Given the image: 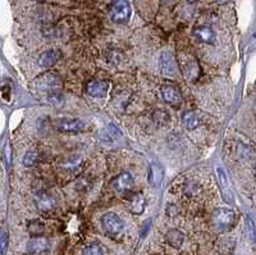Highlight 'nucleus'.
Masks as SVG:
<instances>
[{"instance_id": "nucleus-15", "label": "nucleus", "mask_w": 256, "mask_h": 255, "mask_svg": "<svg viewBox=\"0 0 256 255\" xmlns=\"http://www.w3.org/2000/svg\"><path fill=\"white\" fill-rule=\"evenodd\" d=\"M61 51L57 49H51L40 55L39 58V65L43 68H49L51 65H54L59 59H61Z\"/></svg>"}, {"instance_id": "nucleus-17", "label": "nucleus", "mask_w": 256, "mask_h": 255, "mask_svg": "<svg viewBox=\"0 0 256 255\" xmlns=\"http://www.w3.org/2000/svg\"><path fill=\"white\" fill-rule=\"evenodd\" d=\"M164 169L159 163H151L149 167V182L153 186H159L163 182Z\"/></svg>"}, {"instance_id": "nucleus-19", "label": "nucleus", "mask_w": 256, "mask_h": 255, "mask_svg": "<svg viewBox=\"0 0 256 255\" xmlns=\"http://www.w3.org/2000/svg\"><path fill=\"white\" fill-rule=\"evenodd\" d=\"M182 125L185 127L186 129H195L196 127H199L200 121L197 118V115L195 113H192V112H186L182 115Z\"/></svg>"}, {"instance_id": "nucleus-28", "label": "nucleus", "mask_w": 256, "mask_h": 255, "mask_svg": "<svg viewBox=\"0 0 256 255\" xmlns=\"http://www.w3.org/2000/svg\"><path fill=\"white\" fill-rule=\"evenodd\" d=\"M36 1H47V0H36Z\"/></svg>"}, {"instance_id": "nucleus-20", "label": "nucleus", "mask_w": 256, "mask_h": 255, "mask_svg": "<svg viewBox=\"0 0 256 255\" xmlns=\"http://www.w3.org/2000/svg\"><path fill=\"white\" fill-rule=\"evenodd\" d=\"M199 64L196 61H191L190 63H185V77L190 81H195L199 77Z\"/></svg>"}, {"instance_id": "nucleus-27", "label": "nucleus", "mask_w": 256, "mask_h": 255, "mask_svg": "<svg viewBox=\"0 0 256 255\" xmlns=\"http://www.w3.org/2000/svg\"><path fill=\"white\" fill-rule=\"evenodd\" d=\"M217 1H219V3H224V1H227V0H217Z\"/></svg>"}, {"instance_id": "nucleus-4", "label": "nucleus", "mask_w": 256, "mask_h": 255, "mask_svg": "<svg viewBox=\"0 0 256 255\" xmlns=\"http://www.w3.org/2000/svg\"><path fill=\"white\" fill-rule=\"evenodd\" d=\"M112 187L114 190L119 192V194H127L133 189L135 186V180L131 176V173L123 172L121 175H118L113 181H112Z\"/></svg>"}, {"instance_id": "nucleus-7", "label": "nucleus", "mask_w": 256, "mask_h": 255, "mask_svg": "<svg viewBox=\"0 0 256 255\" xmlns=\"http://www.w3.org/2000/svg\"><path fill=\"white\" fill-rule=\"evenodd\" d=\"M57 128L61 132H80L85 129V123L79 118H62L57 121Z\"/></svg>"}, {"instance_id": "nucleus-12", "label": "nucleus", "mask_w": 256, "mask_h": 255, "mask_svg": "<svg viewBox=\"0 0 256 255\" xmlns=\"http://www.w3.org/2000/svg\"><path fill=\"white\" fill-rule=\"evenodd\" d=\"M217 175L224 200L228 201V203H232V201H233V192H232V187H231V183H229V180H228L227 173L224 172V169L218 168Z\"/></svg>"}, {"instance_id": "nucleus-16", "label": "nucleus", "mask_w": 256, "mask_h": 255, "mask_svg": "<svg viewBox=\"0 0 256 255\" xmlns=\"http://www.w3.org/2000/svg\"><path fill=\"white\" fill-rule=\"evenodd\" d=\"M193 36L199 41L205 44H213L214 40H215V33L209 26H197L193 30Z\"/></svg>"}, {"instance_id": "nucleus-21", "label": "nucleus", "mask_w": 256, "mask_h": 255, "mask_svg": "<svg viewBox=\"0 0 256 255\" xmlns=\"http://www.w3.org/2000/svg\"><path fill=\"white\" fill-rule=\"evenodd\" d=\"M29 231L30 234L32 235V237L35 236H41V234L44 232V224L40 221L35 219V221H31L29 223Z\"/></svg>"}, {"instance_id": "nucleus-26", "label": "nucleus", "mask_w": 256, "mask_h": 255, "mask_svg": "<svg viewBox=\"0 0 256 255\" xmlns=\"http://www.w3.org/2000/svg\"><path fill=\"white\" fill-rule=\"evenodd\" d=\"M187 1H189L190 4H193V3H196V1H199V0H187Z\"/></svg>"}, {"instance_id": "nucleus-10", "label": "nucleus", "mask_w": 256, "mask_h": 255, "mask_svg": "<svg viewBox=\"0 0 256 255\" xmlns=\"http://www.w3.org/2000/svg\"><path fill=\"white\" fill-rule=\"evenodd\" d=\"M161 97L165 103L171 105H179L182 103V96L177 87L172 86V85H164L160 89Z\"/></svg>"}, {"instance_id": "nucleus-11", "label": "nucleus", "mask_w": 256, "mask_h": 255, "mask_svg": "<svg viewBox=\"0 0 256 255\" xmlns=\"http://www.w3.org/2000/svg\"><path fill=\"white\" fill-rule=\"evenodd\" d=\"M108 85L105 81H101V80H91L87 82L86 85V91L89 94L90 96L94 97H103L105 94L108 93Z\"/></svg>"}, {"instance_id": "nucleus-13", "label": "nucleus", "mask_w": 256, "mask_h": 255, "mask_svg": "<svg viewBox=\"0 0 256 255\" xmlns=\"http://www.w3.org/2000/svg\"><path fill=\"white\" fill-rule=\"evenodd\" d=\"M97 135H99L100 140L105 141V143H113V141H117L118 139L122 137L121 129L118 128L115 125H113V123L100 129Z\"/></svg>"}, {"instance_id": "nucleus-18", "label": "nucleus", "mask_w": 256, "mask_h": 255, "mask_svg": "<svg viewBox=\"0 0 256 255\" xmlns=\"http://www.w3.org/2000/svg\"><path fill=\"white\" fill-rule=\"evenodd\" d=\"M165 237H167L168 244L172 245L173 248H181V245L185 241V235L182 234L179 230H176V228L168 231Z\"/></svg>"}, {"instance_id": "nucleus-25", "label": "nucleus", "mask_w": 256, "mask_h": 255, "mask_svg": "<svg viewBox=\"0 0 256 255\" xmlns=\"http://www.w3.org/2000/svg\"><path fill=\"white\" fill-rule=\"evenodd\" d=\"M8 245H9V235L5 232V234H3L1 237H0V255L7 254Z\"/></svg>"}, {"instance_id": "nucleus-24", "label": "nucleus", "mask_w": 256, "mask_h": 255, "mask_svg": "<svg viewBox=\"0 0 256 255\" xmlns=\"http://www.w3.org/2000/svg\"><path fill=\"white\" fill-rule=\"evenodd\" d=\"M39 160V154L36 153V151H27L25 155V158H23V163H25L26 167H32V165H35Z\"/></svg>"}, {"instance_id": "nucleus-2", "label": "nucleus", "mask_w": 256, "mask_h": 255, "mask_svg": "<svg viewBox=\"0 0 256 255\" xmlns=\"http://www.w3.org/2000/svg\"><path fill=\"white\" fill-rule=\"evenodd\" d=\"M101 227H103L104 232L112 239L121 236L125 231V223L122 221L118 214L113 212L105 213L101 217Z\"/></svg>"}, {"instance_id": "nucleus-9", "label": "nucleus", "mask_w": 256, "mask_h": 255, "mask_svg": "<svg viewBox=\"0 0 256 255\" xmlns=\"http://www.w3.org/2000/svg\"><path fill=\"white\" fill-rule=\"evenodd\" d=\"M160 71L165 76H175L178 71V64L176 58L171 53H163L159 61Z\"/></svg>"}, {"instance_id": "nucleus-23", "label": "nucleus", "mask_w": 256, "mask_h": 255, "mask_svg": "<svg viewBox=\"0 0 256 255\" xmlns=\"http://www.w3.org/2000/svg\"><path fill=\"white\" fill-rule=\"evenodd\" d=\"M82 255H104V250L99 244H91L83 249Z\"/></svg>"}, {"instance_id": "nucleus-3", "label": "nucleus", "mask_w": 256, "mask_h": 255, "mask_svg": "<svg viewBox=\"0 0 256 255\" xmlns=\"http://www.w3.org/2000/svg\"><path fill=\"white\" fill-rule=\"evenodd\" d=\"M111 18L115 23H126L131 17L132 9L128 0H115L111 7Z\"/></svg>"}, {"instance_id": "nucleus-8", "label": "nucleus", "mask_w": 256, "mask_h": 255, "mask_svg": "<svg viewBox=\"0 0 256 255\" xmlns=\"http://www.w3.org/2000/svg\"><path fill=\"white\" fill-rule=\"evenodd\" d=\"M50 242L47 237L35 236L27 244V250L33 255H43L49 252Z\"/></svg>"}, {"instance_id": "nucleus-14", "label": "nucleus", "mask_w": 256, "mask_h": 255, "mask_svg": "<svg viewBox=\"0 0 256 255\" xmlns=\"http://www.w3.org/2000/svg\"><path fill=\"white\" fill-rule=\"evenodd\" d=\"M128 208H129L131 213H133V214H143L146 208V199L143 195V192L132 194V196L129 198Z\"/></svg>"}, {"instance_id": "nucleus-1", "label": "nucleus", "mask_w": 256, "mask_h": 255, "mask_svg": "<svg viewBox=\"0 0 256 255\" xmlns=\"http://www.w3.org/2000/svg\"><path fill=\"white\" fill-rule=\"evenodd\" d=\"M237 221H239L237 213L229 208L217 209L211 216V224L219 232L231 231L237 224Z\"/></svg>"}, {"instance_id": "nucleus-5", "label": "nucleus", "mask_w": 256, "mask_h": 255, "mask_svg": "<svg viewBox=\"0 0 256 255\" xmlns=\"http://www.w3.org/2000/svg\"><path fill=\"white\" fill-rule=\"evenodd\" d=\"M61 77L54 72H47L35 80V85L40 90H54L61 86Z\"/></svg>"}, {"instance_id": "nucleus-22", "label": "nucleus", "mask_w": 256, "mask_h": 255, "mask_svg": "<svg viewBox=\"0 0 256 255\" xmlns=\"http://www.w3.org/2000/svg\"><path fill=\"white\" fill-rule=\"evenodd\" d=\"M154 121L160 125V126H165L169 123V114H168L167 111H163V109H159L154 113Z\"/></svg>"}, {"instance_id": "nucleus-6", "label": "nucleus", "mask_w": 256, "mask_h": 255, "mask_svg": "<svg viewBox=\"0 0 256 255\" xmlns=\"http://www.w3.org/2000/svg\"><path fill=\"white\" fill-rule=\"evenodd\" d=\"M33 201H35L36 208L41 212H49V210L55 208V205H57V200L54 198V195L44 190L36 192Z\"/></svg>"}]
</instances>
